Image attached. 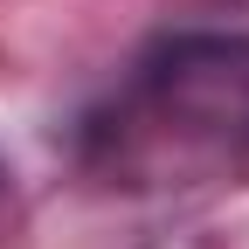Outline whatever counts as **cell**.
I'll list each match as a JSON object with an SVG mask.
<instances>
[{"label":"cell","instance_id":"obj_1","mask_svg":"<svg viewBox=\"0 0 249 249\" xmlns=\"http://www.w3.org/2000/svg\"><path fill=\"white\" fill-rule=\"evenodd\" d=\"M145 83L166 118L249 124V42H173Z\"/></svg>","mask_w":249,"mask_h":249}]
</instances>
